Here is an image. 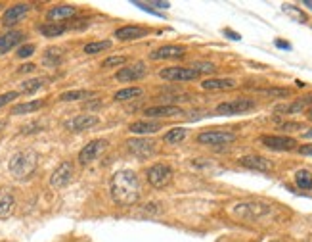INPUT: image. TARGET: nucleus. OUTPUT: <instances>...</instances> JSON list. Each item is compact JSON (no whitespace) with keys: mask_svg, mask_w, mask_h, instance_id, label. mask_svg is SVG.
<instances>
[{"mask_svg":"<svg viewBox=\"0 0 312 242\" xmlns=\"http://www.w3.org/2000/svg\"><path fill=\"white\" fill-rule=\"evenodd\" d=\"M27 12H29V4H15V6L8 8L2 15V25H6V27L15 25L19 20H23L27 15Z\"/></svg>","mask_w":312,"mask_h":242,"instance_id":"nucleus-18","label":"nucleus"},{"mask_svg":"<svg viewBox=\"0 0 312 242\" xmlns=\"http://www.w3.org/2000/svg\"><path fill=\"white\" fill-rule=\"evenodd\" d=\"M142 95V88L138 87H129V88H123V90H117L115 92V98L117 102H127V100H131V98H136V96Z\"/></svg>","mask_w":312,"mask_h":242,"instance_id":"nucleus-31","label":"nucleus"},{"mask_svg":"<svg viewBox=\"0 0 312 242\" xmlns=\"http://www.w3.org/2000/svg\"><path fill=\"white\" fill-rule=\"evenodd\" d=\"M85 27H88V22H85V20L75 22V23H69V25H67V29H85Z\"/></svg>","mask_w":312,"mask_h":242,"instance_id":"nucleus-42","label":"nucleus"},{"mask_svg":"<svg viewBox=\"0 0 312 242\" xmlns=\"http://www.w3.org/2000/svg\"><path fill=\"white\" fill-rule=\"evenodd\" d=\"M276 46H278V48H282V50H291V44L283 43L282 39H276Z\"/></svg>","mask_w":312,"mask_h":242,"instance_id":"nucleus-46","label":"nucleus"},{"mask_svg":"<svg viewBox=\"0 0 312 242\" xmlns=\"http://www.w3.org/2000/svg\"><path fill=\"white\" fill-rule=\"evenodd\" d=\"M134 6H138V8H142L144 12H150V14H153V15H159V17H163V14H159V12H155V10H152V6L150 4H144V2H132Z\"/></svg>","mask_w":312,"mask_h":242,"instance_id":"nucleus-41","label":"nucleus"},{"mask_svg":"<svg viewBox=\"0 0 312 242\" xmlns=\"http://www.w3.org/2000/svg\"><path fill=\"white\" fill-rule=\"evenodd\" d=\"M261 142L274 152H289L297 148V140L293 137H282V135H266L261 139Z\"/></svg>","mask_w":312,"mask_h":242,"instance_id":"nucleus-8","label":"nucleus"},{"mask_svg":"<svg viewBox=\"0 0 312 242\" xmlns=\"http://www.w3.org/2000/svg\"><path fill=\"white\" fill-rule=\"evenodd\" d=\"M312 100V96H306V98H299L293 104H287V106H278V111H283V114H295V111H301L303 108L308 106V102Z\"/></svg>","mask_w":312,"mask_h":242,"instance_id":"nucleus-29","label":"nucleus"},{"mask_svg":"<svg viewBox=\"0 0 312 242\" xmlns=\"http://www.w3.org/2000/svg\"><path fill=\"white\" fill-rule=\"evenodd\" d=\"M274 206L262 200H247V202H240L230 210L234 219L243 221V223H262L268 217L274 215Z\"/></svg>","mask_w":312,"mask_h":242,"instance_id":"nucleus-2","label":"nucleus"},{"mask_svg":"<svg viewBox=\"0 0 312 242\" xmlns=\"http://www.w3.org/2000/svg\"><path fill=\"white\" fill-rule=\"evenodd\" d=\"M15 208V196L12 192H2L0 194V219H8Z\"/></svg>","mask_w":312,"mask_h":242,"instance_id":"nucleus-22","label":"nucleus"},{"mask_svg":"<svg viewBox=\"0 0 312 242\" xmlns=\"http://www.w3.org/2000/svg\"><path fill=\"white\" fill-rule=\"evenodd\" d=\"M224 37L232 39V41H241V35H240V33H234V31H230V29H226V31H224Z\"/></svg>","mask_w":312,"mask_h":242,"instance_id":"nucleus-44","label":"nucleus"},{"mask_svg":"<svg viewBox=\"0 0 312 242\" xmlns=\"http://www.w3.org/2000/svg\"><path fill=\"white\" fill-rule=\"evenodd\" d=\"M186 54V48L180 46V44H165V46H159L157 50H153L150 54L152 60H178L184 58Z\"/></svg>","mask_w":312,"mask_h":242,"instance_id":"nucleus-14","label":"nucleus"},{"mask_svg":"<svg viewBox=\"0 0 312 242\" xmlns=\"http://www.w3.org/2000/svg\"><path fill=\"white\" fill-rule=\"evenodd\" d=\"M283 10H285V14L293 15L297 22H306V15L301 12V10H297L295 6H283Z\"/></svg>","mask_w":312,"mask_h":242,"instance_id":"nucleus-38","label":"nucleus"},{"mask_svg":"<svg viewBox=\"0 0 312 242\" xmlns=\"http://www.w3.org/2000/svg\"><path fill=\"white\" fill-rule=\"evenodd\" d=\"M44 100H33V102H25V104H17V106H14L12 108V116H23V114H31V111H36L40 110L44 106Z\"/></svg>","mask_w":312,"mask_h":242,"instance_id":"nucleus-25","label":"nucleus"},{"mask_svg":"<svg viewBox=\"0 0 312 242\" xmlns=\"http://www.w3.org/2000/svg\"><path fill=\"white\" fill-rule=\"evenodd\" d=\"M186 135H188V131L184 129V127H176V129H171L169 133H165V142H169V144H178V142H182V140L186 139Z\"/></svg>","mask_w":312,"mask_h":242,"instance_id":"nucleus-30","label":"nucleus"},{"mask_svg":"<svg viewBox=\"0 0 312 242\" xmlns=\"http://www.w3.org/2000/svg\"><path fill=\"white\" fill-rule=\"evenodd\" d=\"M19 96V92H15V90H10V92H4V95H0V108L2 106H6L8 102H12Z\"/></svg>","mask_w":312,"mask_h":242,"instance_id":"nucleus-39","label":"nucleus"},{"mask_svg":"<svg viewBox=\"0 0 312 242\" xmlns=\"http://www.w3.org/2000/svg\"><path fill=\"white\" fill-rule=\"evenodd\" d=\"M109 192L119 206H134L142 198V184L138 175L131 169H121L109 181Z\"/></svg>","mask_w":312,"mask_h":242,"instance_id":"nucleus-1","label":"nucleus"},{"mask_svg":"<svg viewBox=\"0 0 312 242\" xmlns=\"http://www.w3.org/2000/svg\"><path fill=\"white\" fill-rule=\"evenodd\" d=\"M94 92L92 90H69V92H64L59 95V102H77V100H88L92 98Z\"/></svg>","mask_w":312,"mask_h":242,"instance_id":"nucleus-26","label":"nucleus"},{"mask_svg":"<svg viewBox=\"0 0 312 242\" xmlns=\"http://www.w3.org/2000/svg\"><path fill=\"white\" fill-rule=\"evenodd\" d=\"M4 127H6V121H2V119H0V131H2Z\"/></svg>","mask_w":312,"mask_h":242,"instance_id":"nucleus-49","label":"nucleus"},{"mask_svg":"<svg viewBox=\"0 0 312 242\" xmlns=\"http://www.w3.org/2000/svg\"><path fill=\"white\" fill-rule=\"evenodd\" d=\"M150 6H155V8H169L171 4H169V2H150Z\"/></svg>","mask_w":312,"mask_h":242,"instance_id":"nucleus-47","label":"nucleus"},{"mask_svg":"<svg viewBox=\"0 0 312 242\" xmlns=\"http://www.w3.org/2000/svg\"><path fill=\"white\" fill-rule=\"evenodd\" d=\"M38 31L43 33L44 37L48 39H54V37H59V35H64L67 31V25H61V23H43V25H38Z\"/></svg>","mask_w":312,"mask_h":242,"instance_id":"nucleus-24","label":"nucleus"},{"mask_svg":"<svg viewBox=\"0 0 312 242\" xmlns=\"http://www.w3.org/2000/svg\"><path fill=\"white\" fill-rule=\"evenodd\" d=\"M33 54H35V44H23V46L17 48V58L19 60L29 58V56H33Z\"/></svg>","mask_w":312,"mask_h":242,"instance_id":"nucleus-36","label":"nucleus"},{"mask_svg":"<svg viewBox=\"0 0 312 242\" xmlns=\"http://www.w3.org/2000/svg\"><path fill=\"white\" fill-rule=\"evenodd\" d=\"M127 150L136 158H150L155 152V142L152 139H145V137L129 139L127 140Z\"/></svg>","mask_w":312,"mask_h":242,"instance_id":"nucleus-12","label":"nucleus"},{"mask_svg":"<svg viewBox=\"0 0 312 242\" xmlns=\"http://www.w3.org/2000/svg\"><path fill=\"white\" fill-rule=\"evenodd\" d=\"M236 140V133L224 131V129H211L197 135V142L199 144H209V146H224Z\"/></svg>","mask_w":312,"mask_h":242,"instance_id":"nucleus-6","label":"nucleus"},{"mask_svg":"<svg viewBox=\"0 0 312 242\" xmlns=\"http://www.w3.org/2000/svg\"><path fill=\"white\" fill-rule=\"evenodd\" d=\"M295 184L301 191H310L312 189V173L308 169H299L295 173Z\"/></svg>","mask_w":312,"mask_h":242,"instance_id":"nucleus-28","label":"nucleus"},{"mask_svg":"<svg viewBox=\"0 0 312 242\" xmlns=\"http://www.w3.org/2000/svg\"><path fill=\"white\" fill-rule=\"evenodd\" d=\"M308 118H310V119H312V110H310V111H308Z\"/></svg>","mask_w":312,"mask_h":242,"instance_id":"nucleus-50","label":"nucleus"},{"mask_svg":"<svg viewBox=\"0 0 312 242\" xmlns=\"http://www.w3.org/2000/svg\"><path fill=\"white\" fill-rule=\"evenodd\" d=\"M190 69H194V71H197V73H215V64H211V62H194L192 66H190Z\"/></svg>","mask_w":312,"mask_h":242,"instance_id":"nucleus-34","label":"nucleus"},{"mask_svg":"<svg viewBox=\"0 0 312 242\" xmlns=\"http://www.w3.org/2000/svg\"><path fill=\"white\" fill-rule=\"evenodd\" d=\"M48 20L52 23H58V22H64V20H71L77 15V8L73 6H67V4H61V6H54L48 10Z\"/></svg>","mask_w":312,"mask_h":242,"instance_id":"nucleus-20","label":"nucleus"},{"mask_svg":"<svg viewBox=\"0 0 312 242\" xmlns=\"http://www.w3.org/2000/svg\"><path fill=\"white\" fill-rule=\"evenodd\" d=\"M299 154L303 156H312V144H303V146H297Z\"/></svg>","mask_w":312,"mask_h":242,"instance_id":"nucleus-43","label":"nucleus"},{"mask_svg":"<svg viewBox=\"0 0 312 242\" xmlns=\"http://www.w3.org/2000/svg\"><path fill=\"white\" fill-rule=\"evenodd\" d=\"M94 125H98V118L96 116L82 114V116H77V118H71L69 121H66V129L71 133H80L87 131V129H92Z\"/></svg>","mask_w":312,"mask_h":242,"instance_id":"nucleus-17","label":"nucleus"},{"mask_svg":"<svg viewBox=\"0 0 312 242\" xmlns=\"http://www.w3.org/2000/svg\"><path fill=\"white\" fill-rule=\"evenodd\" d=\"M111 48V41H98V43H88L85 46V54L88 56H94V54H100L103 50H109Z\"/></svg>","mask_w":312,"mask_h":242,"instance_id":"nucleus-32","label":"nucleus"},{"mask_svg":"<svg viewBox=\"0 0 312 242\" xmlns=\"http://www.w3.org/2000/svg\"><path fill=\"white\" fill-rule=\"evenodd\" d=\"M159 77L165 81H173V83H186V81H196L199 77L197 71L190 69V67H165L159 71Z\"/></svg>","mask_w":312,"mask_h":242,"instance_id":"nucleus-7","label":"nucleus"},{"mask_svg":"<svg viewBox=\"0 0 312 242\" xmlns=\"http://www.w3.org/2000/svg\"><path fill=\"white\" fill-rule=\"evenodd\" d=\"M127 56H113V58H108L102 62L103 67H117V66H123L124 62H127Z\"/></svg>","mask_w":312,"mask_h":242,"instance_id":"nucleus-37","label":"nucleus"},{"mask_svg":"<svg viewBox=\"0 0 312 242\" xmlns=\"http://www.w3.org/2000/svg\"><path fill=\"white\" fill-rule=\"evenodd\" d=\"M203 90H230L236 88V81L232 79H205L201 83Z\"/></svg>","mask_w":312,"mask_h":242,"instance_id":"nucleus-23","label":"nucleus"},{"mask_svg":"<svg viewBox=\"0 0 312 242\" xmlns=\"http://www.w3.org/2000/svg\"><path fill=\"white\" fill-rule=\"evenodd\" d=\"M257 108V102L251 98H236V100H228V102H220L217 106V114L220 116H238V114H247Z\"/></svg>","mask_w":312,"mask_h":242,"instance_id":"nucleus-5","label":"nucleus"},{"mask_svg":"<svg viewBox=\"0 0 312 242\" xmlns=\"http://www.w3.org/2000/svg\"><path fill=\"white\" fill-rule=\"evenodd\" d=\"M240 165L245 169H253V171H261V173H268L274 169V161L268 158H262L257 154H249L240 158Z\"/></svg>","mask_w":312,"mask_h":242,"instance_id":"nucleus-13","label":"nucleus"},{"mask_svg":"<svg viewBox=\"0 0 312 242\" xmlns=\"http://www.w3.org/2000/svg\"><path fill=\"white\" fill-rule=\"evenodd\" d=\"M64 62V50L61 48H58V46H52V48H48V50L44 52V64L46 66H59Z\"/></svg>","mask_w":312,"mask_h":242,"instance_id":"nucleus-27","label":"nucleus"},{"mask_svg":"<svg viewBox=\"0 0 312 242\" xmlns=\"http://www.w3.org/2000/svg\"><path fill=\"white\" fill-rule=\"evenodd\" d=\"M36 163H38V156L35 150H22L10 158L8 169L17 181H25L35 173Z\"/></svg>","mask_w":312,"mask_h":242,"instance_id":"nucleus-3","label":"nucleus"},{"mask_svg":"<svg viewBox=\"0 0 312 242\" xmlns=\"http://www.w3.org/2000/svg\"><path fill=\"white\" fill-rule=\"evenodd\" d=\"M163 127L159 121H136V123H131L129 127V131L134 133V135H140V137H144V135H153V133H157Z\"/></svg>","mask_w":312,"mask_h":242,"instance_id":"nucleus-21","label":"nucleus"},{"mask_svg":"<svg viewBox=\"0 0 312 242\" xmlns=\"http://www.w3.org/2000/svg\"><path fill=\"white\" fill-rule=\"evenodd\" d=\"M23 39H25V33H23V31H8V33H4V35L0 37V56H4V54H8L12 48H15Z\"/></svg>","mask_w":312,"mask_h":242,"instance_id":"nucleus-19","label":"nucleus"},{"mask_svg":"<svg viewBox=\"0 0 312 242\" xmlns=\"http://www.w3.org/2000/svg\"><path fill=\"white\" fill-rule=\"evenodd\" d=\"M140 212L144 213V215H159L161 213V206L159 204H155V202H150V204H145V206H142L140 208Z\"/></svg>","mask_w":312,"mask_h":242,"instance_id":"nucleus-35","label":"nucleus"},{"mask_svg":"<svg viewBox=\"0 0 312 242\" xmlns=\"http://www.w3.org/2000/svg\"><path fill=\"white\" fill-rule=\"evenodd\" d=\"M174 171L169 163H153L152 167L148 169V183L152 184L153 189H165L171 181H173Z\"/></svg>","mask_w":312,"mask_h":242,"instance_id":"nucleus-4","label":"nucleus"},{"mask_svg":"<svg viewBox=\"0 0 312 242\" xmlns=\"http://www.w3.org/2000/svg\"><path fill=\"white\" fill-rule=\"evenodd\" d=\"M43 129V125L40 123H29V125H23L22 127V133L23 135H31V133H36Z\"/></svg>","mask_w":312,"mask_h":242,"instance_id":"nucleus-40","label":"nucleus"},{"mask_svg":"<svg viewBox=\"0 0 312 242\" xmlns=\"http://www.w3.org/2000/svg\"><path fill=\"white\" fill-rule=\"evenodd\" d=\"M148 75V67L144 62H134L131 66H124L123 69H119L115 73V79L121 83H132V81L144 79Z\"/></svg>","mask_w":312,"mask_h":242,"instance_id":"nucleus-11","label":"nucleus"},{"mask_svg":"<svg viewBox=\"0 0 312 242\" xmlns=\"http://www.w3.org/2000/svg\"><path fill=\"white\" fill-rule=\"evenodd\" d=\"M17 71H19V73H29V71H35V64H25V66H22Z\"/></svg>","mask_w":312,"mask_h":242,"instance_id":"nucleus-45","label":"nucleus"},{"mask_svg":"<svg viewBox=\"0 0 312 242\" xmlns=\"http://www.w3.org/2000/svg\"><path fill=\"white\" fill-rule=\"evenodd\" d=\"M305 6L310 8V10H312V2H310V0H305Z\"/></svg>","mask_w":312,"mask_h":242,"instance_id":"nucleus-48","label":"nucleus"},{"mask_svg":"<svg viewBox=\"0 0 312 242\" xmlns=\"http://www.w3.org/2000/svg\"><path fill=\"white\" fill-rule=\"evenodd\" d=\"M144 114L145 118H178V116H184V110H182L180 106L167 104V106H152V108H145Z\"/></svg>","mask_w":312,"mask_h":242,"instance_id":"nucleus-16","label":"nucleus"},{"mask_svg":"<svg viewBox=\"0 0 312 242\" xmlns=\"http://www.w3.org/2000/svg\"><path fill=\"white\" fill-rule=\"evenodd\" d=\"M43 85H44L43 77L29 79V81H25V83H22V92H25V95H33V92H36L38 88H43Z\"/></svg>","mask_w":312,"mask_h":242,"instance_id":"nucleus-33","label":"nucleus"},{"mask_svg":"<svg viewBox=\"0 0 312 242\" xmlns=\"http://www.w3.org/2000/svg\"><path fill=\"white\" fill-rule=\"evenodd\" d=\"M106 148H108V140L106 139H96V140L87 142V144L82 146V150L79 152V163L80 165H88V163H92V161L102 154Z\"/></svg>","mask_w":312,"mask_h":242,"instance_id":"nucleus-9","label":"nucleus"},{"mask_svg":"<svg viewBox=\"0 0 312 242\" xmlns=\"http://www.w3.org/2000/svg\"><path fill=\"white\" fill-rule=\"evenodd\" d=\"M148 33H150V29L140 27V25H124V27H119V29L113 33V37H115L117 41L129 43V41H138V39L145 37Z\"/></svg>","mask_w":312,"mask_h":242,"instance_id":"nucleus-15","label":"nucleus"},{"mask_svg":"<svg viewBox=\"0 0 312 242\" xmlns=\"http://www.w3.org/2000/svg\"><path fill=\"white\" fill-rule=\"evenodd\" d=\"M73 175H75V167L71 161H61L58 167L52 171L50 175V184L54 189H64L71 183Z\"/></svg>","mask_w":312,"mask_h":242,"instance_id":"nucleus-10","label":"nucleus"}]
</instances>
